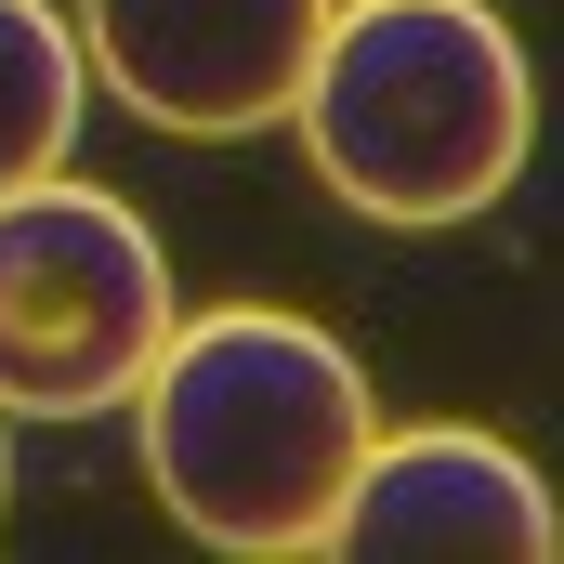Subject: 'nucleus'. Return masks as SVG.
Segmentation results:
<instances>
[{"instance_id":"f257e3e1","label":"nucleus","mask_w":564,"mask_h":564,"mask_svg":"<svg viewBox=\"0 0 564 564\" xmlns=\"http://www.w3.org/2000/svg\"><path fill=\"white\" fill-rule=\"evenodd\" d=\"M132 408H144V486L171 499V525L250 564L328 552V512L381 433L368 368L315 315H276V302L171 315Z\"/></svg>"},{"instance_id":"f03ea898","label":"nucleus","mask_w":564,"mask_h":564,"mask_svg":"<svg viewBox=\"0 0 564 564\" xmlns=\"http://www.w3.org/2000/svg\"><path fill=\"white\" fill-rule=\"evenodd\" d=\"M302 158L368 224H473L539 144V66L486 0H328L302 53Z\"/></svg>"},{"instance_id":"7ed1b4c3","label":"nucleus","mask_w":564,"mask_h":564,"mask_svg":"<svg viewBox=\"0 0 564 564\" xmlns=\"http://www.w3.org/2000/svg\"><path fill=\"white\" fill-rule=\"evenodd\" d=\"M171 341V263L144 210L40 171L0 184V421H106Z\"/></svg>"},{"instance_id":"20e7f679","label":"nucleus","mask_w":564,"mask_h":564,"mask_svg":"<svg viewBox=\"0 0 564 564\" xmlns=\"http://www.w3.org/2000/svg\"><path fill=\"white\" fill-rule=\"evenodd\" d=\"M315 26H328V0H79V66L144 132L237 144L289 119Z\"/></svg>"},{"instance_id":"39448f33","label":"nucleus","mask_w":564,"mask_h":564,"mask_svg":"<svg viewBox=\"0 0 564 564\" xmlns=\"http://www.w3.org/2000/svg\"><path fill=\"white\" fill-rule=\"evenodd\" d=\"M341 564H552L564 512L539 486L525 446L473 421H421V433H368L341 512H328Z\"/></svg>"},{"instance_id":"423d86ee","label":"nucleus","mask_w":564,"mask_h":564,"mask_svg":"<svg viewBox=\"0 0 564 564\" xmlns=\"http://www.w3.org/2000/svg\"><path fill=\"white\" fill-rule=\"evenodd\" d=\"M79 93H93V66H79L66 13H53V0H0V184L66 171V144H79Z\"/></svg>"},{"instance_id":"0eeeda50","label":"nucleus","mask_w":564,"mask_h":564,"mask_svg":"<svg viewBox=\"0 0 564 564\" xmlns=\"http://www.w3.org/2000/svg\"><path fill=\"white\" fill-rule=\"evenodd\" d=\"M0 499H13V433H0Z\"/></svg>"}]
</instances>
